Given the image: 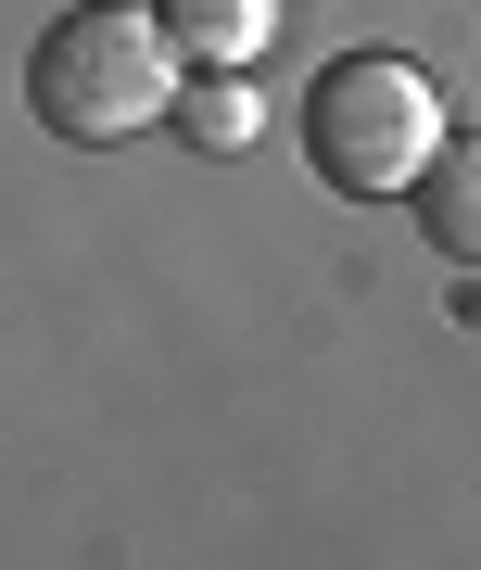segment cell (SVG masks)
I'll list each match as a JSON object with an SVG mask.
<instances>
[{
	"instance_id": "cell-3",
	"label": "cell",
	"mask_w": 481,
	"mask_h": 570,
	"mask_svg": "<svg viewBox=\"0 0 481 570\" xmlns=\"http://www.w3.org/2000/svg\"><path fill=\"white\" fill-rule=\"evenodd\" d=\"M405 204H419V242H431V254L481 266V140H443V153H431V178L405 190Z\"/></svg>"
},
{
	"instance_id": "cell-5",
	"label": "cell",
	"mask_w": 481,
	"mask_h": 570,
	"mask_svg": "<svg viewBox=\"0 0 481 570\" xmlns=\"http://www.w3.org/2000/svg\"><path fill=\"white\" fill-rule=\"evenodd\" d=\"M178 140H190V153H254V140H266V115H254V89H240V63H190Z\"/></svg>"
},
{
	"instance_id": "cell-2",
	"label": "cell",
	"mask_w": 481,
	"mask_h": 570,
	"mask_svg": "<svg viewBox=\"0 0 481 570\" xmlns=\"http://www.w3.org/2000/svg\"><path fill=\"white\" fill-rule=\"evenodd\" d=\"M292 140H304V165H317L342 204H393V190H419L431 153H443V89L405 51H342V63H317Z\"/></svg>"
},
{
	"instance_id": "cell-1",
	"label": "cell",
	"mask_w": 481,
	"mask_h": 570,
	"mask_svg": "<svg viewBox=\"0 0 481 570\" xmlns=\"http://www.w3.org/2000/svg\"><path fill=\"white\" fill-rule=\"evenodd\" d=\"M190 89V51L165 39V13H127V0H89V13H63L39 51H26V102H39L51 140H140V127L178 115Z\"/></svg>"
},
{
	"instance_id": "cell-4",
	"label": "cell",
	"mask_w": 481,
	"mask_h": 570,
	"mask_svg": "<svg viewBox=\"0 0 481 570\" xmlns=\"http://www.w3.org/2000/svg\"><path fill=\"white\" fill-rule=\"evenodd\" d=\"M153 13H165V39L190 63H254L279 39V0H153Z\"/></svg>"
}]
</instances>
